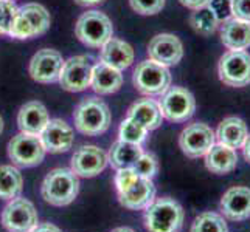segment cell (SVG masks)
<instances>
[{
  "label": "cell",
  "mask_w": 250,
  "mask_h": 232,
  "mask_svg": "<svg viewBox=\"0 0 250 232\" xmlns=\"http://www.w3.org/2000/svg\"><path fill=\"white\" fill-rule=\"evenodd\" d=\"M118 201L131 211H143L156 200L152 179L137 175L132 169H120L115 175Z\"/></svg>",
  "instance_id": "cell-1"
},
{
  "label": "cell",
  "mask_w": 250,
  "mask_h": 232,
  "mask_svg": "<svg viewBox=\"0 0 250 232\" xmlns=\"http://www.w3.org/2000/svg\"><path fill=\"white\" fill-rule=\"evenodd\" d=\"M184 221V208L169 196L154 200L145 209V228L148 232H180Z\"/></svg>",
  "instance_id": "cell-2"
},
{
  "label": "cell",
  "mask_w": 250,
  "mask_h": 232,
  "mask_svg": "<svg viewBox=\"0 0 250 232\" xmlns=\"http://www.w3.org/2000/svg\"><path fill=\"white\" fill-rule=\"evenodd\" d=\"M80 192L78 175L72 169H53L44 178L41 187L42 198L48 204L62 208L75 201Z\"/></svg>",
  "instance_id": "cell-3"
},
{
  "label": "cell",
  "mask_w": 250,
  "mask_h": 232,
  "mask_svg": "<svg viewBox=\"0 0 250 232\" xmlns=\"http://www.w3.org/2000/svg\"><path fill=\"white\" fill-rule=\"evenodd\" d=\"M76 130L87 136H98L110 127L112 115L107 104L100 98H84L73 111Z\"/></svg>",
  "instance_id": "cell-4"
},
{
  "label": "cell",
  "mask_w": 250,
  "mask_h": 232,
  "mask_svg": "<svg viewBox=\"0 0 250 232\" xmlns=\"http://www.w3.org/2000/svg\"><path fill=\"white\" fill-rule=\"evenodd\" d=\"M171 73L168 67H163L157 62L146 59L140 64H137L132 82L137 91H140L145 96H162L171 87Z\"/></svg>",
  "instance_id": "cell-5"
},
{
  "label": "cell",
  "mask_w": 250,
  "mask_h": 232,
  "mask_svg": "<svg viewBox=\"0 0 250 232\" xmlns=\"http://www.w3.org/2000/svg\"><path fill=\"white\" fill-rule=\"evenodd\" d=\"M75 34L84 45L90 48H101L114 36V27L104 13L93 10L80 16L75 25Z\"/></svg>",
  "instance_id": "cell-6"
},
{
  "label": "cell",
  "mask_w": 250,
  "mask_h": 232,
  "mask_svg": "<svg viewBox=\"0 0 250 232\" xmlns=\"http://www.w3.org/2000/svg\"><path fill=\"white\" fill-rule=\"evenodd\" d=\"M50 13L39 3H27L17 10L10 36L14 39H31L50 28Z\"/></svg>",
  "instance_id": "cell-7"
},
{
  "label": "cell",
  "mask_w": 250,
  "mask_h": 232,
  "mask_svg": "<svg viewBox=\"0 0 250 232\" xmlns=\"http://www.w3.org/2000/svg\"><path fill=\"white\" fill-rule=\"evenodd\" d=\"M218 74L222 84L243 89L250 84V54L246 50H229L218 62Z\"/></svg>",
  "instance_id": "cell-8"
},
{
  "label": "cell",
  "mask_w": 250,
  "mask_h": 232,
  "mask_svg": "<svg viewBox=\"0 0 250 232\" xmlns=\"http://www.w3.org/2000/svg\"><path fill=\"white\" fill-rule=\"evenodd\" d=\"M162 116L169 123H185L194 115L196 99L184 87H169L159 101Z\"/></svg>",
  "instance_id": "cell-9"
},
{
  "label": "cell",
  "mask_w": 250,
  "mask_h": 232,
  "mask_svg": "<svg viewBox=\"0 0 250 232\" xmlns=\"http://www.w3.org/2000/svg\"><path fill=\"white\" fill-rule=\"evenodd\" d=\"M45 152L39 135L21 132L8 143V157L16 166L21 167H34L41 164L45 158Z\"/></svg>",
  "instance_id": "cell-10"
},
{
  "label": "cell",
  "mask_w": 250,
  "mask_h": 232,
  "mask_svg": "<svg viewBox=\"0 0 250 232\" xmlns=\"http://www.w3.org/2000/svg\"><path fill=\"white\" fill-rule=\"evenodd\" d=\"M216 143L214 130L204 123L188 124L179 135V145L184 155L191 160L205 157V153Z\"/></svg>",
  "instance_id": "cell-11"
},
{
  "label": "cell",
  "mask_w": 250,
  "mask_h": 232,
  "mask_svg": "<svg viewBox=\"0 0 250 232\" xmlns=\"http://www.w3.org/2000/svg\"><path fill=\"white\" fill-rule=\"evenodd\" d=\"M2 225L8 232H31L39 225L36 208L25 198H14L5 206Z\"/></svg>",
  "instance_id": "cell-12"
},
{
  "label": "cell",
  "mask_w": 250,
  "mask_h": 232,
  "mask_svg": "<svg viewBox=\"0 0 250 232\" xmlns=\"http://www.w3.org/2000/svg\"><path fill=\"white\" fill-rule=\"evenodd\" d=\"M92 62L87 56H73L64 61L62 70L59 73V84L67 91L78 93L90 87Z\"/></svg>",
  "instance_id": "cell-13"
},
{
  "label": "cell",
  "mask_w": 250,
  "mask_h": 232,
  "mask_svg": "<svg viewBox=\"0 0 250 232\" xmlns=\"http://www.w3.org/2000/svg\"><path fill=\"white\" fill-rule=\"evenodd\" d=\"M64 59L61 53L51 48L39 50L30 61V76L36 82L51 84L59 79V73L62 70Z\"/></svg>",
  "instance_id": "cell-14"
},
{
  "label": "cell",
  "mask_w": 250,
  "mask_h": 232,
  "mask_svg": "<svg viewBox=\"0 0 250 232\" xmlns=\"http://www.w3.org/2000/svg\"><path fill=\"white\" fill-rule=\"evenodd\" d=\"M72 170L78 177L92 178L100 175L109 164L107 153L98 145H81L72 157Z\"/></svg>",
  "instance_id": "cell-15"
},
{
  "label": "cell",
  "mask_w": 250,
  "mask_h": 232,
  "mask_svg": "<svg viewBox=\"0 0 250 232\" xmlns=\"http://www.w3.org/2000/svg\"><path fill=\"white\" fill-rule=\"evenodd\" d=\"M148 56L151 61L163 67L177 65L184 57V45L174 34L162 33L151 39L148 45Z\"/></svg>",
  "instance_id": "cell-16"
},
{
  "label": "cell",
  "mask_w": 250,
  "mask_h": 232,
  "mask_svg": "<svg viewBox=\"0 0 250 232\" xmlns=\"http://www.w3.org/2000/svg\"><path fill=\"white\" fill-rule=\"evenodd\" d=\"M219 209L224 218L231 221H244L250 218V189L235 186L222 195Z\"/></svg>",
  "instance_id": "cell-17"
},
{
  "label": "cell",
  "mask_w": 250,
  "mask_h": 232,
  "mask_svg": "<svg viewBox=\"0 0 250 232\" xmlns=\"http://www.w3.org/2000/svg\"><path fill=\"white\" fill-rule=\"evenodd\" d=\"M41 141L50 153H64L72 149L73 145V128L62 119H50L45 128L42 130Z\"/></svg>",
  "instance_id": "cell-18"
},
{
  "label": "cell",
  "mask_w": 250,
  "mask_h": 232,
  "mask_svg": "<svg viewBox=\"0 0 250 232\" xmlns=\"http://www.w3.org/2000/svg\"><path fill=\"white\" fill-rule=\"evenodd\" d=\"M48 121V111L39 101H30L23 104L17 115V125H19L21 132L30 135H41Z\"/></svg>",
  "instance_id": "cell-19"
},
{
  "label": "cell",
  "mask_w": 250,
  "mask_h": 232,
  "mask_svg": "<svg viewBox=\"0 0 250 232\" xmlns=\"http://www.w3.org/2000/svg\"><path fill=\"white\" fill-rule=\"evenodd\" d=\"M122 85H123V74L120 70L106 65L104 62H98L93 65L90 87L97 94H100V96L112 94L122 89Z\"/></svg>",
  "instance_id": "cell-20"
},
{
  "label": "cell",
  "mask_w": 250,
  "mask_h": 232,
  "mask_svg": "<svg viewBox=\"0 0 250 232\" xmlns=\"http://www.w3.org/2000/svg\"><path fill=\"white\" fill-rule=\"evenodd\" d=\"M205 167L211 174L227 175L233 172L238 166V153L235 149L224 145L221 143H214L211 149L205 153Z\"/></svg>",
  "instance_id": "cell-21"
},
{
  "label": "cell",
  "mask_w": 250,
  "mask_h": 232,
  "mask_svg": "<svg viewBox=\"0 0 250 232\" xmlns=\"http://www.w3.org/2000/svg\"><path fill=\"white\" fill-rule=\"evenodd\" d=\"M134 48L125 40L117 37H110L104 45L101 47V62L117 70L123 71L134 62Z\"/></svg>",
  "instance_id": "cell-22"
},
{
  "label": "cell",
  "mask_w": 250,
  "mask_h": 232,
  "mask_svg": "<svg viewBox=\"0 0 250 232\" xmlns=\"http://www.w3.org/2000/svg\"><path fill=\"white\" fill-rule=\"evenodd\" d=\"M214 135H216L218 143L238 150V149H243V145L249 136V128H247V124L241 118L229 116L219 123Z\"/></svg>",
  "instance_id": "cell-23"
},
{
  "label": "cell",
  "mask_w": 250,
  "mask_h": 232,
  "mask_svg": "<svg viewBox=\"0 0 250 232\" xmlns=\"http://www.w3.org/2000/svg\"><path fill=\"white\" fill-rule=\"evenodd\" d=\"M221 42L227 50H247L250 47V23L230 17L221 23Z\"/></svg>",
  "instance_id": "cell-24"
},
{
  "label": "cell",
  "mask_w": 250,
  "mask_h": 232,
  "mask_svg": "<svg viewBox=\"0 0 250 232\" xmlns=\"http://www.w3.org/2000/svg\"><path fill=\"white\" fill-rule=\"evenodd\" d=\"M127 116L132 118L134 121H137L139 124H142L146 130H149V132L159 128L162 125V119H163L159 102L149 98L134 102L127 110Z\"/></svg>",
  "instance_id": "cell-25"
},
{
  "label": "cell",
  "mask_w": 250,
  "mask_h": 232,
  "mask_svg": "<svg viewBox=\"0 0 250 232\" xmlns=\"http://www.w3.org/2000/svg\"><path fill=\"white\" fill-rule=\"evenodd\" d=\"M143 149L139 144H131L125 141H115L112 144V149L109 152V164L115 170L120 169H132L134 164L142 157Z\"/></svg>",
  "instance_id": "cell-26"
},
{
  "label": "cell",
  "mask_w": 250,
  "mask_h": 232,
  "mask_svg": "<svg viewBox=\"0 0 250 232\" xmlns=\"http://www.w3.org/2000/svg\"><path fill=\"white\" fill-rule=\"evenodd\" d=\"M23 178L14 166H0V200H14L21 195Z\"/></svg>",
  "instance_id": "cell-27"
},
{
  "label": "cell",
  "mask_w": 250,
  "mask_h": 232,
  "mask_svg": "<svg viewBox=\"0 0 250 232\" xmlns=\"http://www.w3.org/2000/svg\"><path fill=\"white\" fill-rule=\"evenodd\" d=\"M189 25L201 36H210L218 30L219 22L208 6H202L193 10L191 16H189Z\"/></svg>",
  "instance_id": "cell-28"
},
{
  "label": "cell",
  "mask_w": 250,
  "mask_h": 232,
  "mask_svg": "<svg viewBox=\"0 0 250 232\" xmlns=\"http://www.w3.org/2000/svg\"><path fill=\"white\" fill-rule=\"evenodd\" d=\"M189 232H229L227 221L218 212H202L191 223Z\"/></svg>",
  "instance_id": "cell-29"
},
{
  "label": "cell",
  "mask_w": 250,
  "mask_h": 232,
  "mask_svg": "<svg viewBox=\"0 0 250 232\" xmlns=\"http://www.w3.org/2000/svg\"><path fill=\"white\" fill-rule=\"evenodd\" d=\"M148 132L146 128L139 124L137 121H134L132 118H126L125 121L120 124L118 128V140L125 141V143H131V144H139L142 145L146 138H148Z\"/></svg>",
  "instance_id": "cell-30"
},
{
  "label": "cell",
  "mask_w": 250,
  "mask_h": 232,
  "mask_svg": "<svg viewBox=\"0 0 250 232\" xmlns=\"http://www.w3.org/2000/svg\"><path fill=\"white\" fill-rule=\"evenodd\" d=\"M17 10L19 8L13 3V0H0V34L2 36H10Z\"/></svg>",
  "instance_id": "cell-31"
},
{
  "label": "cell",
  "mask_w": 250,
  "mask_h": 232,
  "mask_svg": "<svg viewBox=\"0 0 250 232\" xmlns=\"http://www.w3.org/2000/svg\"><path fill=\"white\" fill-rule=\"evenodd\" d=\"M132 170L135 172L137 175L152 179L154 177L157 175V172H159V161L156 158V155L143 152L142 157L139 158V161H137L135 164H134Z\"/></svg>",
  "instance_id": "cell-32"
},
{
  "label": "cell",
  "mask_w": 250,
  "mask_h": 232,
  "mask_svg": "<svg viewBox=\"0 0 250 232\" xmlns=\"http://www.w3.org/2000/svg\"><path fill=\"white\" fill-rule=\"evenodd\" d=\"M129 5L142 16H154L163 10L165 0H129Z\"/></svg>",
  "instance_id": "cell-33"
},
{
  "label": "cell",
  "mask_w": 250,
  "mask_h": 232,
  "mask_svg": "<svg viewBox=\"0 0 250 232\" xmlns=\"http://www.w3.org/2000/svg\"><path fill=\"white\" fill-rule=\"evenodd\" d=\"M207 6L216 16L219 25L230 19V17H233L231 16V0H210Z\"/></svg>",
  "instance_id": "cell-34"
},
{
  "label": "cell",
  "mask_w": 250,
  "mask_h": 232,
  "mask_svg": "<svg viewBox=\"0 0 250 232\" xmlns=\"http://www.w3.org/2000/svg\"><path fill=\"white\" fill-rule=\"evenodd\" d=\"M231 16L250 23V0H231Z\"/></svg>",
  "instance_id": "cell-35"
},
{
  "label": "cell",
  "mask_w": 250,
  "mask_h": 232,
  "mask_svg": "<svg viewBox=\"0 0 250 232\" xmlns=\"http://www.w3.org/2000/svg\"><path fill=\"white\" fill-rule=\"evenodd\" d=\"M184 6L189 8V10H197V8H202L208 5L210 0H179Z\"/></svg>",
  "instance_id": "cell-36"
},
{
  "label": "cell",
  "mask_w": 250,
  "mask_h": 232,
  "mask_svg": "<svg viewBox=\"0 0 250 232\" xmlns=\"http://www.w3.org/2000/svg\"><path fill=\"white\" fill-rule=\"evenodd\" d=\"M31 232H62V231L58 226L51 225V223H41V225H38Z\"/></svg>",
  "instance_id": "cell-37"
},
{
  "label": "cell",
  "mask_w": 250,
  "mask_h": 232,
  "mask_svg": "<svg viewBox=\"0 0 250 232\" xmlns=\"http://www.w3.org/2000/svg\"><path fill=\"white\" fill-rule=\"evenodd\" d=\"M243 153H244L246 161L250 162V133H249L247 140H246V143H244V145H243Z\"/></svg>",
  "instance_id": "cell-38"
},
{
  "label": "cell",
  "mask_w": 250,
  "mask_h": 232,
  "mask_svg": "<svg viewBox=\"0 0 250 232\" xmlns=\"http://www.w3.org/2000/svg\"><path fill=\"white\" fill-rule=\"evenodd\" d=\"M75 2L78 5H81V6H93V5L103 3L104 0H75Z\"/></svg>",
  "instance_id": "cell-39"
},
{
  "label": "cell",
  "mask_w": 250,
  "mask_h": 232,
  "mask_svg": "<svg viewBox=\"0 0 250 232\" xmlns=\"http://www.w3.org/2000/svg\"><path fill=\"white\" fill-rule=\"evenodd\" d=\"M110 232H135L134 229H131V228H117V229H114V231H110Z\"/></svg>",
  "instance_id": "cell-40"
},
{
  "label": "cell",
  "mask_w": 250,
  "mask_h": 232,
  "mask_svg": "<svg viewBox=\"0 0 250 232\" xmlns=\"http://www.w3.org/2000/svg\"><path fill=\"white\" fill-rule=\"evenodd\" d=\"M2 132H3V119L0 116V135H2Z\"/></svg>",
  "instance_id": "cell-41"
}]
</instances>
